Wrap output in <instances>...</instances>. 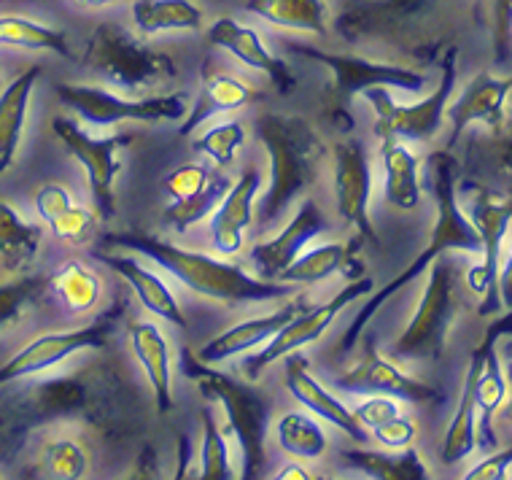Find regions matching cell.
<instances>
[{
    "mask_svg": "<svg viewBox=\"0 0 512 480\" xmlns=\"http://www.w3.org/2000/svg\"><path fill=\"white\" fill-rule=\"evenodd\" d=\"M108 246L138 251L143 257L154 259L159 267H165L170 276H176L186 289L219 300V303L246 305V303H267V300H281L297 292V284H283V281H267V278L248 276L246 270L232 262H221L208 254L186 251L173 246L168 240H159L146 232H114L106 235Z\"/></svg>",
    "mask_w": 512,
    "mask_h": 480,
    "instance_id": "cell-1",
    "label": "cell"
},
{
    "mask_svg": "<svg viewBox=\"0 0 512 480\" xmlns=\"http://www.w3.org/2000/svg\"><path fill=\"white\" fill-rule=\"evenodd\" d=\"M429 173H432V195L437 205V219L432 227V240L415 262L407 270H402L394 281L383 286L375 297H367V303L356 319L348 324V329L340 338V354H348L351 348L362 340L364 329L370 319L380 311V305H386L407 284H413L415 278L424 276L426 267L432 265L434 259L448 254V251H467V254H480V238H477L475 224L469 222L467 216L461 214L459 200H456V160L448 152H434L429 157Z\"/></svg>",
    "mask_w": 512,
    "mask_h": 480,
    "instance_id": "cell-2",
    "label": "cell"
},
{
    "mask_svg": "<svg viewBox=\"0 0 512 480\" xmlns=\"http://www.w3.org/2000/svg\"><path fill=\"white\" fill-rule=\"evenodd\" d=\"M256 135L265 143L270 168H273L270 189L259 203V222L273 224L316 181L321 141L302 116L289 114L259 116Z\"/></svg>",
    "mask_w": 512,
    "mask_h": 480,
    "instance_id": "cell-3",
    "label": "cell"
},
{
    "mask_svg": "<svg viewBox=\"0 0 512 480\" xmlns=\"http://www.w3.org/2000/svg\"><path fill=\"white\" fill-rule=\"evenodd\" d=\"M181 370L197 383L205 400L221 402L230 429L238 437L243 456V480H256L265 470V440L270 427V397L251 383H240L227 373L213 370L192 351L181 354Z\"/></svg>",
    "mask_w": 512,
    "mask_h": 480,
    "instance_id": "cell-4",
    "label": "cell"
},
{
    "mask_svg": "<svg viewBox=\"0 0 512 480\" xmlns=\"http://www.w3.org/2000/svg\"><path fill=\"white\" fill-rule=\"evenodd\" d=\"M84 65L124 92H143L157 84H168L178 73L170 54L143 46L130 30L116 22H103L92 30Z\"/></svg>",
    "mask_w": 512,
    "mask_h": 480,
    "instance_id": "cell-5",
    "label": "cell"
},
{
    "mask_svg": "<svg viewBox=\"0 0 512 480\" xmlns=\"http://www.w3.org/2000/svg\"><path fill=\"white\" fill-rule=\"evenodd\" d=\"M429 270V284L418 303V311L399 335L391 354L397 359H437L445 348L451 324L459 311V294H456V267L451 259L437 257Z\"/></svg>",
    "mask_w": 512,
    "mask_h": 480,
    "instance_id": "cell-6",
    "label": "cell"
},
{
    "mask_svg": "<svg viewBox=\"0 0 512 480\" xmlns=\"http://www.w3.org/2000/svg\"><path fill=\"white\" fill-rule=\"evenodd\" d=\"M456 87V52H448L442 60V79L434 87L432 95H426L421 103L413 106H399L391 98L389 87H370L364 89V100L375 111V135L380 141H429L440 133L442 116L448 108V100Z\"/></svg>",
    "mask_w": 512,
    "mask_h": 480,
    "instance_id": "cell-7",
    "label": "cell"
},
{
    "mask_svg": "<svg viewBox=\"0 0 512 480\" xmlns=\"http://www.w3.org/2000/svg\"><path fill=\"white\" fill-rule=\"evenodd\" d=\"M54 95L84 122L98 127H111L119 122H178L186 116V98L181 92L154 98H122L103 87L57 84Z\"/></svg>",
    "mask_w": 512,
    "mask_h": 480,
    "instance_id": "cell-8",
    "label": "cell"
},
{
    "mask_svg": "<svg viewBox=\"0 0 512 480\" xmlns=\"http://www.w3.org/2000/svg\"><path fill=\"white\" fill-rule=\"evenodd\" d=\"M289 52L308 57L313 63L327 65L332 71V84L324 92V100L332 111L340 114V108H345L354 95H362L364 89L370 87H394L405 89V92H421L424 89V73L410 71L402 65H386V63H370L364 57H354V54H332L324 49L308 44H289Z\"/></svg>",
    "mask_w": 512,
    "mask_h": 480,
    "instance_id": "cell-9",
    "label": "cell"
},
{
    "mask_svg": "<svg viewBox=\"0 0 512 480\" xmlns=\"http://www.w3.org/2000/svg\"><path fill=\"white\" fill-rule=\"evenodd\" d=\"M124 311H127V303L119 297L108 305L100 319H95L87 327L71 329V332H49V335H41L33 343H27L19 354H14L9 362L0 365V386L27 378V375L44 373L49 367L60 365L68 356L87 351V348H106L108 338H111V332L116 329Z\"/></svg>",
    "mask_w": 512,
    "mask_h": 480,
    "instance_id": "cell-10",
    "label": "cell"
},
{
    "mask_svg": "<svg viewBox=\"0 0 512 480\" xmlns=\"http://www.w3.org/2000/svg\"><path fill=\"white\" fill-rule=\"evenodd\" d=\"M370 292L372 278H354V281L345 286L337 297H332L329 303L316 305V308H310V311H300L297 316H292V319L286 321V324L275 332L273 338L267 340V346L262 348L259 354L248 356L246 365H243V375L254 383L256 378L265 373L273 362H278L281 356L294 354V351H300V348H305L308 343L321 338V335L332 327V321H335L348 305L356 303V300H362V297H367Z\"/></svg>",
    "mask_w": 512,
    "mask_h": 480,
    "instance_id": "cell-11",
    "label": "cell"
},
{
    "mask_svg": "<svg viewBox=\"0 0 512 480\" xmlns=\"http://www.w3.org/2000/svg\"><path fill=\"white\" fill-rule=\"evenodd\" d=\"M469 222L475 224L477 238H480V254H483V262L469 273V286H472V292L483 297L480 316H491L502 308L499 267H502V243L512 222V200L480 189L472 200Z\"/></svg>",
    "mask_w": 512,
    "mask_h": 480,
    "instance_id": "cell-12",
    "label": "cell"
},
{
    "mask_svg": "<svg viewBox=\"0 0 512 480\" xmlns=\"http://www.w3.org/2000/svg\"><path fill=\"white\" fill-rule=\"evenodd\" d=\"M54 135L60 138L62 146L71 152V157L79 162L84 173H87L89 189H92V203L98 211L100 219H114L116 214V197H114V178L119 176V160L116 154L130 138L122 135H111V138H92L84 133L76 122L65 119V116H54L52 122Z\"/></svg>",
    "mask_w": 512,
    "mask_h": 480,
    "instance_id": "cell-13",
    "label": "cell"
},
{
    "mask_svg": "<svg viewBox=\"0 0 512 480\" xmlns=\"http://www.w3.org/2000/svg\"><path fill=\"white\" fill-rule=\"evenodd\" d=\"M335 386L351 394H386V397L413 402V405L442 402V394L434 386L415 381V378L402 373L394 362L383 359L372 335L364 338L362 362L340 375Z\"/></svg>",
    "mask_w": 512,
    "mask_h": 480,
    "instance_id": "cell-14",
    "label": "cell"
},
{
    "mask_svg": "<svg viewBox=\"0 0 512 480\" xmlns=\"http://www.w3.org/2000/svg\"><path fill=\"white\" fill-rule=\"evenodd\" d=\"M370 160L362 141H343L337 146L335 192L337 211L351 224L364 243H378V232L370 219Z\"/></svg>",
    "mask_w": 512,
    "mask_h": 480,
    "instance_id": "cell-15",
    "label": "cell"
},
{
    "mask_svg": "<svg viewBox=\"0 0 512 480\" xmlns=\"http://www.w3.org/2000/svg\"><path fill=\"white\" fill-rule=\"evenodd\" d=\"M208 44L219 46L224 52H230L232 57H238L240 63L248 65V68L265 73L281 95H289V92L297 89V76H294V71L289 68V63L281 60V57H275V54L262 44V38H259V33H256L254 27L240 25L238 19L232 17H221L208 27Z\"/></svg>",
    "mask_w": 512,
    "mask_h": 480,
    "instance_id": "cell-16",
    "label": "cell"
},
{
    "mask_svg": "<svg viewBox=\"0 0 512 480\" xmlns=\"http://www.w3.org/2000/svg\"><path fill=\"white\" fill-rule=\"evenodd\" d=\"M327 222L318 211V205L313 200H305L300 205V211L294 214V219L283 227L275 238L256 243L251 249V262H254L259 278L267 281H278L286 267L292 265L294 259L300 257L302 249L308 246L310 240H316L324 232Z\"/></svg>",
    "mask_w": 512,
    "mask_h": 480,
    "instance_id": "cell-17",
    "label": "cell"
},
{
    "mask_svg": "<svg viewBox=\"0 0 512 480\" xmlns=\"http://www.w3.org/2000/svg\"><path fill=\"white\" fill-rule=\"evenodd\" d=\"M512 92V76H491V73H477L475 79L469 81L467 89L461 92L456 103L445 108V114L451 119L453 133L448 146H456L461 133L469 125H488L499 130L504 125V106Z\"/></svg>",
    "mask_w": 512,
    "mask_h": 480,
    "instance_id": "cell-18",
    "label": "cell"
},
{
    "mask_svg": "<svg viewBox=\"0 0 512 480\" xmlns=\"http://www.w3.org/2000/svg\"><path fill=\"white\" fill-rule=\"evenodd\" d=\"M504 335H512V308L510 316L504 319H496L486 332V359H483V367H480V375H477L475 386V400H477V413H480V437L486 448H494L496 451V432H494V416L496 410L502 408L504 400H507V378L502 373V365H499V338Z\"/></svg>",
    "mask_w": 512,
    "mask_h": 480,
    "instance_id": "cell-19",
    "label": "cell"
},
{
    "mask_svg": "<svg viewBox=\"0 0 512 480\" xmlns=\"http://www.w3.org/2000/svg\"><path fill=\"white\" fill-rule=\"evenodd\" d=\"M292 359L286 362V386H289V392L297 397V400L305 405L308 410H313L316 416H321L324 421H329L332 427H337L343 435H348L354 443L362 445L367 440V432L364 427L356 421L354 410H348L343 402L332 397V394L318 383V378H313L308 370V359H302L294 354H289Z\"/></svg>",
    "mask_w": 512,
    "mask_h": 480,
    "instance_id": "cell-20",
    "label": "cell"
},
{
    "mask_svg": "<svg viewBox=\"0 0 512 480\" xmlns=\"http://www.w3.org/2000/svg\"><path fill=\"white\" fill-rule=\"evenodd\" d=\"M259 184H262L259 170H243L238 181L230 187V192L224 195L219 208L213 211V246L221 254H238L240 246H243V232L254 219V197L259 192Z\"/></svg>",
    "mask_w": 512,
    "mask_h": 480,
    "instance_id": "cell-21",
    "label": "cell"
},
{
    "mask_svg": "<svg viewBox=\"0 0 512 480\" xmlns=\"http://www.w3.org/2000/svg\"><path fill=\"white\" fill-rule=\"evenodd\" d=\"M302 311V303H289L283 305L281 311L270 313V316H262V319H248L243 324H235L227 332H221L213 340H208L197 356L208 362V365H216V362H227L232 356L243 354V351H251V348L262 346L267 340L273 338L275 332L286 324V321L297 316Z\"/></svg>",
    "mask_w": 512,
    "mask_h": 480,
    "instance_id": "cell-22",
    "label": "cell"
},
{
    "mask_svg": "<svg viewBox=\"0 0 512 480\" xmlns=\"http://www.w3.org/2000/svg\"><path fill=\"white\" fill-rule=\"evenodd\" d=\"M486 346H488V340L486 335H483L480 346L472 351V359H469L459 408H456V413H453L451 427H448L445 440H442V462L445 464L461 462V459H467V456L475 451V445H477L475 386H477V375H480V367H483V359H486Z\"/></svg>",
    "mask_w": 512,
    "mask_h": 480,
    "instance_id": "cell-23",
    "label": "cell"
},
{
    "mask_svg": "<svg viewBox=\"0 0 512 480\" xmlns=\"http://www.w3.org/2000/svg\"><path fill=\"white\" fill-rule=\"evenodd\" d=\"M364 240L356 235L351 243H324L310 249L308 254H300L292 265L283 270L278 281L283 284H318L327 281L332 273H345L348 278H359V257L356 251Z\"/></svg>",
    "mask_w": 512,
    "mask_h": 480,
    "instance_id": "cell-24",
    "label": "cell"
},
{
    "mask_svg": "<svg viewBox=\"0 0 512 480\" xmlns=\"http://www.w3.org/2000/svg\"><path fill=\"white\" fill-rule=\"evenodd\" d=\"M95 257L108 265L111 270H116L119 276L127 281V284L133 286V292L138 294V300L143 303V308H149L154 316L159 319L170 321V324H176L178 329H186V319L181 308H178L176 297L170 292V286L157 276V273H151L146 267L133 257H119V254H95Z\"/></svg>",
    "mask_w": 512,
    "mask_h": 480,
    "instance_id": "cell-25",
    "label": "cell"
},
{
    "mask_svg": "<svg viewBox=\"0 0 512 480\" xmlns=\"http://www.w3.org/2000/svg\"><path fill=\"white\" fill-rule=\"evenodd\" d=\"M130 343L138 356V362L149 375L151 392L157 402V413L165 416L173 410V381H170V348L168 340L162 338L154 324L149 321H138L130 324Z\"/></svg>",
    "mask_w": 512,
    "mask_h": 480,
    "instance_id": "cell-26",
    "label": "cell"
},
{
    "mask_svg": "<svg viewBox=\"0 0 512 480\" xmlns=\"http://www.w3.org/2000/svg\"><path fill=\"white\" fill-rule=\"evenodd\" d=\"M38 76H41V68L30 65L0 95V176L17 160L19 143L25 133L27 103H30Z\"/></svg>",
    "mask_w": 512,
    "mask_h": 480,
    "instance_id": "cell-27",
    "label": "cell"
},
{
    "mask_svg": "<svg viewBox=\"0 0 512 480\" xmlns=\"http://www.w3.org/2000/svg\"><path fill=\"white\" fill-rule=\"evenodd\" d=\"M251 98H254V89L248 87L246 81H240L238 76H230V73H216L211 79H205L203 92L192 103V111L186 114L178 133L192 135L208 119H213L216 114H227V111H238Z\"/></svg>",
    "mask_w": 512,
    "mask_h": 480,
    "instance_id": "cell-28",
    "label": "cell"
},
{
    "mask_svg": "<svg viewBox=\"0 0 512 480\" xmlns=\"http://www.w3.org/2000/svg\"><path fill=\"white\" fill-rule=\"evenodd\" d=\"M383 168H386V203L399 211H415L421 205V176L418 157L405 146V141L389 138L383 141Z\"/></svg>",
    "mask_w": 512,
    "mask_h": 480,
    "instance_id": "cell-29",
    "label": "cell"
},
{
    "mask_svg": "<svg viewBox=\"0 0 512 480\" xmlns=\"http://www.w3.org/2000/svg\"><path fill=\"white\" fill-rule=\"evenodd\" d=\"M36 208L52 232L65 243H84L95 227V216L87 208L71 203V195L60 184H44L36 195Z\"/></svg>",
    "mask_w": 512,
    "mask_h": 480,
    "instance_id": "cell-30",
    "label": "cell"
},
{
    "mask_svg": "<svg viewBox=\"0 0 512 480\" xmlns=\"http://www.w3.org/2000/svg\"><path fill=\"white\" fill-rule=\"evenodd\" d=\"M41 240H44L41 227L22 222L14 205L0 200V262L9 273L19 276L36 262Z\"/></svg>",
    "mask_w": 512,
    "mask_h": 480,
    "instance_id": "cell-31",
    "label": "cell"
},
{
    "mask_svg": "<svg viewBox=\"0 0 512 480\" xmlns=\"http://www.w3.org/2000/svg\"><path fill=\"white\" fill-rule=\"evenodd\" d=\"M243 9L270 25L327 36V3L324 0H246Z\"/></svg>",
    "mask_w": 512,
    "mask_h": 480,
    "instance_id": "cell-32",
    "label": "cell"
},
{
    "mask_svg": "<svg viewBox=\"0 0 512 480\" xmlns=\"http://www.w3.org/2000/svg\"><path fill=\"white\" fill-rule=\"evenodd\" d=\"M343 462L372 480H426L429 470L421 462L415 448H399L397 454H380V451H364V448H348L343 451Z\"/></svg>",
    "mask_w": 512,
    "mask_h": 480,
    "instance_id": "cell-33",
    "label": "cell"
},
{
    "mask_svg": "<svg viewBox=\"0 0 512 480\" xmlns=\"http://www.w3.org/2000/svg\"><path fill=\"white\" fill-rule=\"evenodd\" d=\"M133 22L143 36L168 30H200L203 11L192 0H135Z\"/></svg>",
    "mask_w": 512,
    "mask_h": 480,
    "instance_id": "cell-34",
    "label": "cell"
},
{
    "mask_svg": "<svg viewBox=\"0 0 512 480\" xmlns=\"http://www.w3.org/2000/svg\"><path fill=\"white\" fill-rule=\"evenodd\" d=\"M0 46H14V49H44L73 60L68 36L54 27L38 25L33 19L19 17V14H0Z\"/></svg>",
    "mask_w": 512,
    "mask_h": 480,
    "instance_id": "cell-35",
    "label": "cell"
},
{
    "mask_svg": "<svg viewBox=\"0 0 512 480\" xmlns=\"http://www.w3.org/2000/svg\"><path fill=\"white\" fill-rule=\"evenodd\" d=\"M49 286L71 313L92 311L100 300L98 276L81 262H65L60 270H54Z\"/></svg>",
    "mask_w": 512,
    "mask_h": 480,
    "instance_id": "cell-36",
    "label": "cell"
},
{
    "mask_svg": "<svg viewBox=\"0 0 512 480\" xmlns=\"http://www.w3.org/2000/svg\"><path fill=\"white\" fill-rule=\"evenodd\" d=\"M232 181L224 176H211L208 184H205L197 195L184 197V200H173V205L165 208L162 214V224H168L173 230L186 232L192 224L203 222L208 216H213V211L219 208V203L224 200V195L230 192Z\"/></svg>",
    "mask_w": 512,
    "mask_h": 480,
    "instance_id": "cell-37",
    "label": "cell"
},
{
    "mask_svg": "<svg viewBox=\"0 0 512 480\" xmlns=\"http://www.w3.org/2000/svg\"><path fill=\"white\" fill-rule=\"evenodd\" d=\"M275 435H278L283 451L297 459H318L327 451L324 429L318 427L316 418L305 416V413H286L275 424Z\"/></svg>",
    "mask_w": 512,
    "mask_h": 480,
    "instance_id": "cell-38",
    "label": "cell"
},
{
    "mask_svg": "<svg viewBox=\"0 0 512 480\" xmlns=\"http://www.w3.org/2000/svg\"><path fill=\"white\" fill-rule=\"evenodd\" d=\"M46 289H49V278L22 276V273L0 284V329L22 319V313L36 300H41Z\"/></svg>",
    "mask_w": 512,
    "mask_h": 480,
    "instance_id": "cell-39",
    "label": "cell"
},
{
    "mask_svg": "<svg viewBox=\"0 0 512 480\" xmlns=\"http://www.w3.org/2000/svg\"><path fill=\"white\" fill-rule=\"evenodd\" d=\"M243 141H246V130L238 122H224V125H216L211 130H205L203 135H197L192 141V149L200 154H208L219 168H230Z\"/></svg>",
    "mask_w": 512,
    "mask_h": 480,
    "instance_id": "cell-40",
    "label": "cell"
},
{
    "mask_svg": "<svg viewBox=\"0 0 512 480\" xmlns=\"http://www.w3.org/2000/svg\"><path fill=\"white\" fill-rule=\"evenodd\" d=\"M200 421H203V480H230V448L227 440L221 435L219 424L213 418L211 410H200Z\"/></svg>",
    "mask_w": 512,
    "mask_h": 480,
    "instance_id": "cell-41",
    "label": "cell"
},
{
    "mask_svg": "<svg viewBox=\"0 0 512 480\" xmlns=\"http://www.w3.org/2000/svg\"><path fill=\"white\" fill-rule=\"evenodd\" d=\"M44 467L57 480H79L87 475V454L76 440H54L46 445Z\"/></svg>",
    "mask_w": 512,
    "mask_h": 480,
    "instance_id": "cell-42",
    "label": "cell"
},
{
    "mask_svg": "<svg viewBox=\"0 0 512 480\" xmlns=\"http://www.w3.org/2000/svg\"><path fill=\"white\" fill-rule=\"evenodd\" d=\"M208 178H211V170L205 168V165H197V162H189V165H181V168L173 170V173L162 181V189H165L173 200H184V197L197 195V192L208 184Z\"/></svg>",
    "mask_w": 512,
    "mask_h": 480,
    "instance_id": "cell-43",
    "label": "cell"
},
{
    "mask_svg": "<svg viewBox=\"0 0 512 480\" xmlns=\"http://www.w3.org/2000/svg\"><path fill=\"white\" fill-rule=\"evenodd\" d=\"M494 57L499 65L512 57V0H494Z\"/></svg>",
    "mask_w": 512,
    "mask_h": 480,
    "instance_id": "cell-44",
    "label": "cell"
},
{
    "mask_svg": "<svg viewBox=\"0 0 512 480\" xmlns=\"http://www.w3.org/2000/svg\"><path fill=\"white\" fill-rule=\"evenodd\" d=\"M372 437L378 440L383 448H391V451H399V448H407V445L413 443L415 437V427L413 421L405 416H394L389 418L386 424H380V427L372 429Z\"/></svg>",
    "mask_w": 512,
    "mask_h": 480,
    "instance_id": "cell-45",
    "label": "cell"
},
{
    "mask_svg": "<svg viewBox=\"0 0 512 480\" xmlns=\"http://www.w3.org/2000/svg\"><path fill=\"white\" fill-rule=\"evenodd\" d=\"M399 413V405L386 394H372L370 400H364L359 408L354 410L356 421L367 429H375L380 424H386L389 418H394Z\"/></svg>",
    "mask_w": 512,
    "mask_h": 480,
    "instance_id": "cell-46",
    "label": "cell"
},
{
    "mask_svg": "<svg viewBox=\"0 0 512 480\" xmlns=\"http://www.w3.org/2000/svg\"><path fill=\"white\" fill-rule=\"evenodd\" d=\"M512 467V445L510 448H496L494 454L475 464L472 470L464 475V480H504L507 470Z\"/></svg>",
    "mask_w": 512,
    "mask_h": 480,
    "instance_id": "cell-47",
    "label": "cell"
},
{
    "mask_svg": "<svg viewBox=\"0 0 512 480\" xmlns=\"http://www.w3.org/2000/svg\"><path fill=\"white\" fill-rule=\"evenodd\" d=\"M499 297H502L504 308H512V251L507 262L499 267Z\"/></svg>",
    "mask_w": 512,
    "mask_h": 480,
    "instance_id": "cell-48",
    "label": "cell"
},
{
    "mask_svg": "<svg viewBox=\"0 0 512 480\" xmlns=\"http://www.w3.org/2000/svg\"><path fill=\"white\" fill-rule=\"evenodd\" d=\"M310 478H313V475H310V472L297 462L286 464V467L275 475V480H310Z\"/></svg>",
    "mask_w": 512,
    "mask_h": 480,
    "instance_id": "cell-49",
    "label": "cell"
},
{
    "mask_svg": "<svg viewBox=\"0 0 512 480\" xmlns=\"http://www.w3.org/2000/svg\"><path fill=\"white\" fill-rule=\"evenodd\" d=\"M76 6H84V9H100V6H111V3H122V0H71Z\"/></svg>",
    "mask_w": 512,
    "mask_h": 480,
    "instance_id": "cell-50",
    "label": "cell"
},
{
    "mask_svg": "<svg viewBox=\"0 0 512 480\" xmlns=\"http://www.w3.org/2000/svg\"><path fill=\"white\" fill-rule=\"evenodd\" d=\"M507 418L512 421V400H510V405H507Z\"/></svg>",
    "mask_w": 512,
    "mask_h": 480,
    "instance_id": "cell-51",
    "label": "cell"
}]
</instances>
